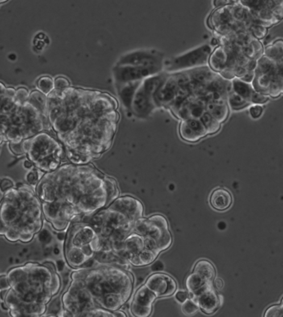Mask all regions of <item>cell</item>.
<instances>
[{
	"instance_id": "1",
	"label": "cell",
	"mask_w": 283,
	"mask_h": 317,
	"mask_svg": "<svg viewBox=\"0 0 283 317\" xmlns=\"http://www.w3.org/2000/svg\"><path fill=\"white\" fill-rule=\"evenodd\" d=\"M9 288L1 306L14 317H38L61 287L60 277L51 263H27L7 273Z\"/></svg>"
},
{
	"instance_id": "2",
	"label": "cell",
	"mask_w": 283,
	"mask_h": 317,
	"mask_svg": "<svg viewBox=\"0 0 283 317\" xmlns=\"http://www.w3.org/2000/svg\"><path fill=\"white\" fill-rule=\"evenodd\" d=\"M47 96L25 87H6L0 82V136L21 143L47 130Z\"/></svg>"
},
{
	"instance_id": "3",
	"label": "cell",
	"mask_w": 283,
	"mask_h": 317,
	"mask_svg": "<svg viewBox=\"0 0 283 317\" xmlns=\"http://www.w3.org/2000/svg\"><path fill=\"white\" fill-rule=\"evenodd\" d=\"M106 187L105 177L93 167L76 164L60 166L46 172L37 184L36 192L42 203L56 202L78 208L85 195Z\"/></svg>"
},
{
	"instance_id": "4",
	"label": "cell",
	"mask_w": 283,
	"mask_h": 317,
	"mask_svg": "<svg viewBox=\"0 0 283 317\" xmlns=\"http://www.w3.org/2000/svg\"><path fill=\"white\" fill-rule=\"evenodd\" d=\"M43 226L38 195L26 188H12L0 201V235L10 242L28 243Z\"/></svg>"
},
{
	"instance_id": "5",
	"label": "cell",
	"mask_w": 283,
	"mask_h": 317,
	"mask_svg": "<svg viewBox=\"0 0 283 317\" xmlns=\"http://www.w3.org/2000/svg\"><path fill=\"white\" fill-rule=\"evenodd\" d=\"M85 286L96 302L107 293H118L128 302L134 289V277L119 266L102 264L96 268H87Z\"/></svg>"
},
{
	"instance_id": "6",
	"label": "cell",
	"mask_w": 283,
	"mask_h": 317,
	"mask_svg": "<svg viewBox=\"0 0 283 317\" xmlns=\"http://www.w3.org/2000/svg\"><path fill=\"white\" fill-rule=\"evenodd\" d=\"M22 148L34 168L45 173L58 168L65 154L60 140L45 131L22 141Z\"/></svg>"
},
{
	"instance_id": "7",
	"label": "cell",
	"mask_w": 283,
	"mask_h": 317,
	"mask_svg": "<svg viewBox=\"0 0 283 317\" xmlns=\"http://www.w3.org/2000/svg\"><path fill=\"white\" fill-rule=\"evenodd\" d=\"M72 283L62 296L63 308L72 316H85L89 310L99 306L83 279H72Z\"/></svg>"
},
{
	"instance_id": "8",
	"label": "cell",
	"mask_w": 283,
	"mask_h": 317,
	"mask_svg": "<svg viewBox=\"0 0 283 317\" xmlns=\"http://www.w3.org/2000/svg\"><path fill=\"white\" fill-rule=\"evenodd\" d=\"M211 52L212 47L210 45H202L181 56L164 60L163 69H165L168 74H173L198 67H206L209 65Z\"/></svg>"
},
{
	"instance_id": "9",
	"label": "cell",
	"mask_w": 283,
	"mask_h": 317,
	"mask_svg": "<svg viewBox=\"0 0 283 317\" xmlns=\"http://www.w3.org/2000/svg\"><path fill=\"white\" fill-rule=\"evenodd\" d=\"M163 54L156 50H138L121 56L116 65L135 67H163Z\"/></svg>"
},
{
	"instance_id": "10",
	"label": "cell",
	"mask_w": 283,
	"mask_h": 317,
	"mask_svg": "<svg viewBox=\"0 0 283 317\" xmlns=\"http://www.w3.org/2000/svg\"><path fill=\"white\" fill-rule=\"evenodd\" d=\"M163 67H135V66L115 65L114 72L115 83L141 81L148 76L163 72Z\"/></svg>"
},
{
	"instance_id": "11",
	"label": "cell",
	"mask_w": 283,
	"mask_h": 317,
	"mask_svg": "<svg viewBox=\"0 0 283 317\" xmlns=\"http://www.w3.org/2000/svg\"><path fill=\"white\" fill-rule=\"evenodd\" d=\"M145 285L155 293L156 297L172 296L176 293L177 288V284L173 277L159 272L151 275L146 281Z\"/></svg>"
},
{
	"instance_id": "12",
	"label": "cell",
	"mask_w": 283,
	"mask_h": 317,
	"mask_svg": "<svg viewBox=\"0 0 283 317\" xmlns=\"http://www.w3.org/2000/svg\"><path fill=\"white\" fill-rule=\"evenodd\" d=\"M109 208L125 214L133 221L143 217V204L133 197L126 196L117 198L109 205Z\"/></svg>"
},
{
	"instance_id": "13",
	"label": "cell",
	"mask_w": 283,
	"mask_h": 317,
	"mask_svg": "<svg viewBox=\"0 0 283 317\" xmlns=\"http://www.w3.org/2000/svg\"><path fill=\"white\" fill-rule=\"evenodd\" d=\"M178 90L176 74H167V77L154 96L158 108L163 107L169 110L170 106L176 98Z\"/></svg>"
},
{
	"instance_id": "14",
	"label": "cell",
	"mask_w": 283,
	"mask_h": 317,
	"mask_svg": "<svg viewBox=\"0 0 283 317\" xmlns=\"http://www.w3.org/2000/svg\"><path fill=\"white\" fill-rule=\"evenodd\" d=\"M156 108L158 106L155 103L154 97L147 94L139 85L132 103L131 111L133 114L139 118H146L152 114Z\"/></svg>"
},
{
	"instance_id": "15",
	"label": "cell",
	"mask_w": 283,
	"mask_h": 317,
	"mask_svg": "<svg viewBox=\"0 0 283 317\" xmlns=\"http://www.w3.org/2000/svg\"><path fill=\"white\" fill-rule=\"evenodd\" d=\"M179 133L181 139L189 143H196L208 135L206 129L200 118H187L181 120Z\"/></svg>"
},
{
	"instance_id": "16",
	"label": "cell",
	"mask_w": 283,
	"mask_h": 317,
	"mask_svg": "<svg viewBox=\"0 0 283 317\" xmlns=\"http://www.w3.org/2000/svg\"><path fill=\"white\" fill-rule=\"evenodd\" d=\"M194 300L199 309H201L205 314H212L218 310L221 306V296H218L214 288H210V290L201 293V295L191 297Z\"/></svg>"
},
{
	"instance_id": "17",
	"label": "cell",
	"mask_w": 283,
	"mask_h": 317,
	"mask_svg": "<svg viewBox=\"0 0 283 317\" xmlns=\"http://www.w3.org/2000/svg\"><path fill=\"white\" fill-rule=\"evenodd\" d=\"M185 286L187 288L190 295L192 296L191 297L201 295V293L214 288L212 281L205 280L196 273H192L188 276L185 281Z\"/></svg>"
},
{
	"instance_id": "18",
	"label": "cell",
	"mask_w": 283,
	"mask_h": 317,
	"mask_svg": "<svg viewBox=\"0 0 283 317\" xmlns=\"http://www.w3.org/2000/svg\"><path fill=\"white\" fill-rule=\"evenodd\" d=\"M141 82L142 81L120 83V84L115 83L118 97L120 99L121 102L123 103L125 109L131 110L132 103H133L134 94H135V92H136Z\"/></svg>"
},
{
	"instance_id": "19",
	"label": "cell",
	"mask_w": 283,
	"mask_h": 317,
	"mask_svg": "<svg viewBox=\"0 0 283 317\" xmlns=\"http://www.w3.org/2000/svg\"><path fill=\"white\" fill-rule=\"evenodd\" d=\"M210 203L214 210L225 211L232 205V195L230 194V192H228L223 188H218L212 192Z\"/></svg>"
},
{
	"instance_id": "20",
	"label": "cell",
	"mask_w": 283,
	"mask_h": 317,
	"mask_svg": "<svg viewBox=\"0 0 283 317\" xmlns=\"http://www.w3.org/2000/svg\"><path fill=\"white\" fill-rule=\"evenodd\" d=\"M65 257L67 264L74 268H82L85 262L89 259L81 248L75 246L65 245Z\"/></svg>"
},
{
	"instance_id": "21",
	"label": "cell",
	"mask_w": 283,
	"mask_h": 317,
	"mask_svg": "<svg viewBox=\"0 0 283 317\" xmlns=\"http://www.w3.org/2000/svg\"><path fill=\"white\" fill-rule=\"evenodd\" d=\"M228 61V54L224 48L223 46H218L215 47L214 52L210 54L209 59V65L214 72L221 73L226 68Z\"/></svg>"
},
{
	"instance_id": "22",
	"label": "cell",
	"mask_w": 283,
	"mask_h": 317,
	"mask_svg": "<svg viewBox=\"0 0 283 317\" xmlns=\"http://www.w3.org/2000/svg\"><path fill=\"white\" fill-rule=\"evenodd\" d=\"M123 296L118 293H107L97 300V303L99 306L103 308L107 309L110 311H115L119 310L122 306L126 303Z\"/></svg>"
},
{
	"instance_id": "23",
	"label": "cell",
	"mask_w": 283,
	"mask_h": 317,
	"mask_svg": "<svg viewBox=\"0 0 283 317\" xmlns=\"http://www.w3.org/2000/svg\"><path fill=\"white\" fill-rule=\"evenodd\" d=\"M124 247L125 250L130 255V259L133 255H138L145 248V238L137 233L132 232L124 239Z\"/></svg>"
},
{
	"instance_id": "24",
	"label": "cell",
	"mask_w": 283,
	"mask_h": 317,
	"mask_svg": "<svg viewBox=\"0 0 283 317\" xmlns=\"http://www.w3.org/2000/svg\"><path fill=\"white\" fill-rule=\"evenodd\" d=\"M205 110L221 123L227 119L230 112L227 102H209L205 105Z\"/></svg>"
},
{
	"instance_id": "25",
	"label": "cell",
	"mask_w": 283,
	"mask_h": 317,
	"mask_svg": "<svg viewBox=\"0 0 283 317\" xmlns=\"http://www.w3.org/2000/svg\"><path fill=\"white\" fill-rule=\"evenodd\" d=\"M193 273H197L209 281H214L216 275V271L211 262L206 259H201L195 265Z\"/></svg>"
},
{
	"instance_id": "26",
	"label": "cell",
	"mask_w": 283,
	"mask_h": 317,
	"mask_svg": "<svg viewBox=\"0 0 283 317\" xmlns=\"http://www.w3.org/2000/svg\"><path fill=\"white\" fill-rule=\"evenodd\" d=\"M156 298L158 297L155 295V293L144 285L138 288V290L134 295L133 302L140 306H152Z\"/></svg>"
},
{
	"instance_id": "27",
	"label": "cell",
	"mask_w": 283,
	"mask_h": 317,
	"mask_svg": "<svg viewBox=\"0 0 283 317\" xmlns=\"http://www.w3.org/2000/svg\"><path fill=\"white\" fill-rule=\"evenodd\" d=\"M231 82H232L233 91L242 96L243 98L245 99L246 101H248L250 103L251 96H252L253 93L255 91V89H254L253 85H251V83L245 82L238 77L233 79Z\"/></svg>"
},
{
	"instance_id": "28",
	"label": "cell",
	"mask_w": 283,
	"mask_h": 317,
	"mask_svg": "<svg viewBox=\"0 0 283 317\" xmlns=\"http://www.w3.org/2000/svg\"><path fill=\"white\" fill-rule=\"evenodd\" d=\"M227 104L229 107L231 108L233 110H243L244 108L248 107L251 104L248 101H246L245 99L243 98L242 96L237 94L234 91L230 92L228 94Z\"/></svg>"
},
{
	"instance_id": "29",
	"label": "cell",
	"mask_w": 283,
	"mask_h": 317,
	"mask_svg": "<svg viewBox=\"0 0 283 317\" xmlns=\"http://www.w3.org/2000/svg\"><path fill=\"white\" fill-rule=\"evenodd\" d=\"M200 119L206 129L208 134H216L221 129V123L212 116L209 112L205 111Z\"/></svg>"
},
{
	"instance_id": "30",
	"label": "cell",
	"mask_w": 283,
	"mask_h": 317,
	"mask_svg": "<svg viewBox=\"0 0 283 317\" xmlns=\"http://www.w3.org/2000/svg\"><path fill=\"white\" fill-rule=\"evenodd\" d=\"M37 88L41 93H43L46 96H48L55 89L53 79L50 76H42L41 78L38 79Z\"/></svg>"
},
{
	"instance_id": "31",
	"label": "cell",
	"mask_w": 283,
	"mask_h": 317,
	"mask_svg": "<svg viewBox=\"0 0 283 317\" xmlns=\"http://www.w3.org/2000/svg\"><path fill=\"white\" fill-rule=\"evenodd\" d=\"M159 253L160 252H158V251L144 248L138 255L139 259H140L142 266H147L154 263L158 256H159Z\"/></svg>"
},
{
	"instance_id": "32",
	"label": "cell",
	"mask_w": 283,
	"mask_h": 317,
	"mask_svg": "<svg viewBox=\"0 0 283 317\" xmlns=\"http://www.w3.org/2000/svg\"><path fill=\"white\" fill-rule=\"evenodd\" d=\"M105 184H106V189H107L108 197H109V206L118 198V190L117 187V183L115 180L109 177H105Z\"/></svg>"
},
{
	"instance_id": "33",
	"label": "cell",
	"mask_w": 283,
	"mask_h": 317,
	"mask_svg": "<svg viewBox=\"0 0 283 317\" xmlns=\"http://www.w3.org/2000/svg\"><path fill=\"white\" fill-rule=\"evenodd\" d=\"M172 237L170 233V230H165L163 232V235L160 237V239L158 240V248L159 252L167 250L172 245Z\"/></svg>"
},
{
	"instance_id": "34",
	"label": "cell",
	"mask_w": 283,
	"mask_h": 317,
	"mask_svg": "<svg viewBox=\"0 0 283 317\" xmlns=\"http://www.w3.org/2000/svg\"><path fill=\"white\" fill-rule=\"evenodd\" d=\"M131 311L133 315L138 317H147L151 315L152 311V306H144L137 305V304L132 303Z\"/></svg>"
},
{
	"instance_id": "35",
	"label": "cell",
	"mask_w": 283,
	"mask_h": 317,
	"mask_svg": "<svg viewBox=\"0 0 283 317\" xmlns=\"http://www.w3.org/2000/svg\"><path fill=\"white\" fill-rule=\"evenodd\" d=\"M181 308H182L183 313H184L185 315H192L195 314V313L197 312L199 306H197V304L196 303L194 300L189 297L186 301L183 302Z\"/></svg>"
},
{
	"instance_id": "36",
	"label": "cell",
	"mask_w": 283,
	"mask_h": 317,
	"mask_svg": "<svg viewBox=\"0 0 283 317\" xmlns=\"http://www.w3.org/2000/svg\"><path fill=\"white\" fill-rule=\"evenodd\" d=\"M85 316L89 317H112L114 316L113 311L103 308L101 306H97L96 308L89 310Z\"/></svg>"
},
{
	"instance_id": "37",
	"label": "cell",
	"mask_w": 283,
	"mask_h": 317,
	"mask_svg": "<svg viewBox=\"0 0 283 317\" xmlns=\"http://www.w3.org/2000/svg\"><path fill=\"white\" fill-rule=\"evenodd\" d=\"M249 31L256 39H261L264 38L267 34V27L254 22L249 27Z\"/></svg>"
},
{
	"instance_id": "38",
	"label": "cell",
	"mask_w": 283,
	"mask_h": 317,
	"mask_svg": "<svg viewBox=\"0 0 283 317\" xmlns=\"http://www.w3.org/2000/svg\"><path fill=\"white\" fill-rule=\"evenodd\" d=\"M270 96L268 94H262L260 92L255 91L253 93L251 99H250V103L254 105H263L269 101Z\"/></svg>"
},
{
	"instance_id": "39",
	"label": "cell",
	"mask_w": 283,
	"mask_h": 317,
	"mask_svg": "<svg viewBox=\"0 0 283 317\" xmlns=\"http://www.w3.org/2000/svg\"><path fill=\"white\" fill-rule=\"evenodd\" d=\"M151 221L153 222L155 225L159 226V228L163 229V230H169L168 227V222H167V219L163 215L161 214H154L152 216L148 218Z\"/></svg>"
},
{
	"instance_id": "40",
	"label": "cell",
	"mask_w": 283,
	"mask_h": 317,
	"mask_svg": "<svg viewBox=\"0 0 283 317\" xmlns=\"http://www.w3.org/2000/svg\"><path fill=\"white\" fill-rule=\"evenodd\" d=\"M54 86L56 89H64L71 86L70 81L65 77L59 76L54 80Z\"/></svg>"
},
{
	"instance_id": "41",
	"label": "cell",
	"mask_w": 283,
	"mask_h": 317,
	"mask_svg": "<svg viewBox=\"0 0 283 317\" xmlns=\"http://www.w3.org/2000/svg\"><path fill=\"white\" fill-rule=\"evenodd\" d=\"M26 180H27V182H28L30 185H37V184L38 183V181H39V174H38V169H37V168H34V169L30 171V172L27 173Z\"/></svg>"
},
{
	"instance_id": "42",
	"label": "cell",
	"mask_w": 283,
	"mask_h": 317,
	"mask_svg": "<svg viewBox=\"0 0 283 317\" xmlns=\"http://www.w3.org/2000/svg\"><path fill=\"white\" fill-rule=\"evenodd\" d=\"M263 108L261 105H250L249 114L254 119L259 118L263 114Z\"/></svg>"
},
{
	"instance_id": "43",
	"label": "cell",
	"mask_w": 283,
	"mask_h": 317,
	"mask_svg": "<svg viewBox=\"0 0 283 317\" xmlns=\"http://www.w3.org/2000/svg\"><path fill=\"white\" fill-rule=\"evenodd\" d=\"M14 187V182H13L10 179L5 178L2 179V180L0 181V191L4 192V193Z\"/></svg>"
},
{
	"instance_id": "44",
	"label": "cell",
	"mask_w": 283,
	"mask_h": 317,
	"mask_svg": "<svg viewBox=\"0 0 283 317\" xmlns=\"http://www.w3.org/2000/svg\"><path fill=\"white\" fill-rule=\"evenodd\" d=\"M9 148L14 154L18 155V156L24 154L22 148V142L21 143H9Z\"/></svg>"
},
{
	"instance_id": "45",
	"label": "cell",
	"mask_w": 283,
	"mask_h": 317,
	"mask_svg": "<svg viewBox=\"0 0 283 317\" xmlns=\"http://www.w3.org/2000/svg\"><path fill=\"white\" fill-rule=\"evenodd\" d=\"M265 316H282L281 306H273L266 311Z\"/></svg>"
},
{
	"instance_id": "46",
	"label": "cell",
	"mask_w": 283,
	"mask_h": 317,
	"mask_svg": "<svg viewBox=\"0 0 283 317\" xmlns=\"http://www.w3.org/2000/svg\"><path fill=\"white\" fill-rule=\"evenodd\" d=\"M144 238H145V248L159 252V248H158V242H156V239H152L151 237H144Z\"/></svg>"
},
{
	"instance_id": "47",
	"label": "cell",
	"mask_w": 283,
	"mask_h": 317,
	"mask_svg": "<svg viewBox=\"0 0 283 317\" xmlns=\"http://www.w3.org/2000/svg\"><path fill=\"white\" fill-rule=\"evenodd\" d=\"M189 293L185 292V291H180L176 293V299L179 302L183 303V302L186 301L189 298Z\"/></svg>"
},
{
	"instance_id": "48",
	"label": "cell",
	"mask_w": 283,
	"mask_h": 317,
	"mask_svg": "<svg viewBox=\"0 0 283 317\" xmlns=\"http://www.w3.org/2000/svg\"><path fill=\"white\" fill-rule=\"evenodd\" d=\"M9 288V279L7 275L0 276V291L8 290Z\"/></svg>"
},
{
	"instance_id": "49",
	"label": "cell",
	"mask_w": 283,
	"mask_h": 317,
	"mask_svg": "<svg viewBox=\"0 0 283 317\" xmlns=\"http://www.w3.org/2000/svg\"><path fill=\"white\" fill-rule=\"evenodd\" d=\"M255 72H247L245 74L243 75L242 77H240L241 80L243 81H245L247 83H253L255 79Z\"/></svg>"
},
{
	"instance_id": "50",
	"label": "cell",
	"mask_w": 283,
	"mask_h": 317,
	"mask_svg": "<svg viewBox=\"0 0 283 317\" xmlns=\"http://www.w3.org/2000/svg\"><path fill=\"white\" fill-rule=\"evenodd\" d=\"M163 268H164V266H163V263L161 261L155 262L152 266V271H153L155 273L163 271Z\"/></svg>"
},
{
	"instance_id": "51",
	"label": "cell",
	"mask_w": 283,
	"mask_h": 317,
	"mask_svg": "<svg viewBox=\"0 0 283 317\" xmlns=\"http://www.w3.org/2000/svg\"><path fill=\"white\" fill-rule=\"evenodd\" d=\"M213 5L215 9H218V8H222L225 5H228V0H214L213 1Z\"/></svg>"
},
{
	"instance_id": "52",
	"label": "cell",
	"mask_w": 283,
	"mask_h": 317,
	"mask_svg": "<svg viewBox=\"0 0 283 317\" xmlns=\"http://www.w3.org/2000/svg\"><path fill=\"white\" fill-rule=\"evenodd\" d=\"M213 284H214V288L218 290H221L224 287V281L221 278H214Z\"/></svg>"
},
{
	"instance_id": "53",
	"label": "cell",
	"mask_w": 283,
	"mask_h": 317,
	"mask_svg": "<svg viewBox=\"0 0 283 317\" xmlns=\"http://www.w3.org/2000/svg\"><path fill=\"white\" fill-rule=\"evenodd\" d=\"M221 44V41H219V38H213L210 41V46L212 47H217L218 46H219Z\"/></svg>"
},
{
	"instance_id": "54",
	"label": "cell",
	"mask_w": 283,
	"mask_h": 317,
	"mask_svg": "<svg viewBox=\"0 0 283 317\" xmlns=\"http://www.w3.org/2000/svg\"><path fill=\"white\" fill-rule=\"evenodd\" d=\"M114 316H127V315L123 311H119V310H115V311H114Z\"/></svg>"
},
{
	"instance_id": "55",
	"label": "cell",
	"mask_w": 283,
	"mask_h": 317,
	"mask_svg": "<svg viewBox=\"0 0 283 317\" xmlns=\"http://www.w3.org/2000/svg\"><path fill=\"white\" fill-rule=\"evenodd\" d=\"M24 167L26 168H31L32 167H34V165H33V163L27 159V161L24 162Z\"/></svg>"
},
{
	"instance_id": "56",
	"label": "cell",
	"mask_w": 283,
	"mask_h": 317,
	"mask_svg": "<svg viewBox=\"0 0 283 317\" xmlns=\"http://www.w3.org/2000/svg\"><path fill=\"white\" fill-rule=\"evenodd\" d=\"M64 236H65V235H64V234H62V233H60V234H59L58 235L59 239H63Z\"/></svg>"
},
{
	"instance_id": "57",
	"label": "cell",
	"mask_w": 283,
	"mask_h": 317,
	"mask_svg": "<svg viewBox=\"0 0 283 317\" xmlns=\"http://www.w3.org/2000/svg\"><path fill=\"white\" fill-rule=\"evenodd\" d=\"M281 315H282L283 316V299H282V302H281Z\"/></svg>"
},
{
	"instance_id": "58",
	"label": "cell",
	"mask_w": 283,
	"mask_h": 317,
	"mask_svg": "<svg viewBox=\"0 0 283 317\" xmlns=\"http://www.w3.org/2000/svg\"><path fill=\"white\" fill-rule=\"evenodd\" d=\"M3 142H4V139H2V137L0 136V145L2 144Z\"/></svg>"
}]
</instances>
